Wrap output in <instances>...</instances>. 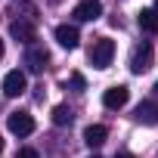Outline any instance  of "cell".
I'll list each match as a JSON object with an SVG mask.
<instances>
[{"instance_id":"6da1fadb","label":"cell","mask_w":158,"mask_h":158,"mask_svg":"<svg viewBox=\"0 0 158 158\" xmlns=\"http://www.w3.org/2000/svg\"><path fill=\"white\" fill-rule=\"evenodd\" d=\"M112 56H115V40L96 37L93 47H90V62H93V68H109V65H112Z\"/></svg>"},{"instance_id":"7a4b0ae2","label":"cell","mask_w":158,"mask_h":158,"mask_svg":"<svg viewBox=\"0 0 158 158\" xmlns=\"http://www.w3.org/2000/svg\"><path fill=\"white\" fill-rule=\"evenodd\" d=\"M25 90H28V77H25V71L13 68V71L3 74V96H22Z\"/></svg>"},{"instance_id":"3957f363","label":"cell","mask_w":158,"mask_h":158,"mask_svg":"<svg viewBox=\"0 0 158 158\" xmlns=\"http://www.w3.org/2000/svg\"><path fill=\"white\" fill-rule=\"evenodd\" d=\"M152 68V47L149 44H139L136 50H133V56H130V71L133 74H143V71H149Z\"/></svg>"},{"instance_id":"277c9868","label":"cell","mask_w":158,"mask_h":158,"mask_svg":"<svg viewBox=\"0 0 158 158\" xmlns=\"http://www.w3.org/2000/svg\"><path fill=\"white\" fill-rule=\"evenodd\" d=\"M127 99H130V90H127L124 84L109 87V90L102 93V106H106V109H112V112H115V109H124V106H127Z\"/></svg>"},{"instance_id":"5b68a950","label":"cell","mask_w":158,"mask_h":158,"mask_svg":"<svg viewBox=\"0 0 158 158\" xmlns=\"http://www.w3.org/2000/svg\"><path fill=\"white\" fill-rule=\"evenodd\" d=\"M10 130L16 133V136H28V133H34V118L28 115V112H10Z\"/></svg>"},{"instance_id":"8992f818","label":"cell","mask_w":158,"mask_h":158,"mask_svg":"<svg viewBox=\"0 0 158 158\" xmlns=\"http://www.w3.org/2000/svg\"><path fill=\"white\" fill-rule=\"evenodd\" d=\"M71 16H74L77 22H96V19L102 16V3H99V0H84V3L74 6Z\"/></svg>"},{"instance_id":"52a82bcc","label":"cell","mask_w":158,"mask_h":158,"mask_svg":"<svg viewBox=\"0 0 158 158\" xmlns=\"http://www.w3.org/2000/svg\"><path fill=\"white\" fill-rule=\"evenodd\" d=\"M47 62H50V53L44 50V47H28V53H25V65H28V71H44L47 68Z\"/></svg>"},{"instance_id":"ba28073f","label":"cell","mask_w":158,"mask_h":158,"mask_svg":"<svg viewBox=\"0 0 158 158\" xmlns=\"http://www.w3.org/2000/svg\"><path fill=\"white\" fill-rule=\"evenodd\" d=\"M56 40H59V47L74 50L77 44H81V34H77L74 25H56Z\"/></svg>"},{"instance_id":"9c48e42d","label":"cell","mask_w":158,"mask_h":158,"mask_svg":"<svg viewBox=\"0 0 158 158\" xmlns=\"http://www.w3.org/2000/svg\"><path fill=\"white\" fill-rule=\"evenodd\" d=\"M10 34H13L19 44H34V40H37V31H34L31 22H13V25H10Z\"/></svg>"},{"instance_id":"30bf717a","label":"cell","mask_w":158,"mask_h":158,"mask_svg":"<svg viewBox=\"0 0 158 158\" xmlns=\"http://www.w3.org/2000/svg\"><path fill=\"white\" fill-rule=\"evenodd\" d=\"M133 118L139 121V124H158V102H139L136 106V112H133Z\"/></svg>"},{"instance_id":"8fae6325","label":"cell","mask_w":158,"mask_h":158,"mask_svg":"<svg viewBox=\"0 0 158 158\" xmlns=\"http://www.w3.org/2000/svg\"><path fill=\"white\" fill-rule=\"evenodd\" d=\"M106 136H109V130H106L102 124H90V127L84 130V143H87L90 149H99V146L106 143Z\"/></svg>"},{"instance_id":"7c38bea8","label":"cell","mask_w":158,"mask_h":158,"mask_svg":"<svg viewBox=\"0 0 158 158\" xmlns=\"http://www.w3.org/2000/svg\"><path fill=\"white\" fill-rule=\"evenodd\" d=\"M136 22H139V28H143V31L158 34V13H155V10H139Z\"/></svg>"},{"instance_id":"4fadbf2b","label":"cell","mask_w":158,"mask_h":158,"mask_svg":"<svg viewBox=\"0 0 158 158\" xmlns=\"http://www.w3.org/2000/svg\"><path fill=\"white\" fill-rule=\"evenodd\" d=\"M71 109H65V106H56L53 109V124H59V127H65V124H71Z\"/></svg>"},{"instance_id":"5bb4252c","label":"cell","mask_w":158,"mask_h":158,"mask_svg":"<svg viewBox=\"0 0 158 158\" xmlns=\"http://www.w3.org/2000/svg\"><path fill=\"white\" fill-rule=\"evenodd\" d=\"M16 158H40V155H37L34 149H19V155H16Z\"/></svg>"},{"instance_id":"9a60e30c","label":"cell","mask_w":158,"mask_h":158,"mask_svg":"<svg viewBox=\"0 0 158 158\" xmlns=\"http://www.w3.org/2000/svg\"><path fill=\"white\" fill-rule=\"evenodd\" d=\"M71 87H74V90H84V77H81V74H71Z\"/></svg>"},{"instance_id":"2e32d148","label":"cell","mask_w":158,"mask_h":158,"mask_svg":"<svg viewBox=\"0 0 158 158\" xmlns=\"http://www.w3.org/2000/svg\"><path fill=\"white\" fill-rule=\"evenodd\" d=\"M115 158H133V155H130V152H118Z\"/></svg>"},{"instance_id":"e0dca14e","label":"cell","mask_w":158,"mask_h":158,"mask_svg":"<svg viewBox=\"0 0 158 158\" xmlns=\"http://www.w3.org/2000/svg\"><path fill=\"white\" fill-rule=\"evenodd\" d=\"M0 59H3V40H0Z\"/></svg>"},{"instance_id":"ac0fdd59","label":"cell","mask_w":158,"mask_h":158,"mask_svg":"<svg viewBox=\"0 0 158 158\" xmlns=\"http://www.w3.org/2000/svg\"><path fill=\"white\" fill-rule=\"evenodd\" d=\"M0 152H3V136H0Z\"/></svg>"},{"instance_id":"d6986e66","label":"cell","mask_w":158,"mask_h":158,"mask_svg":"<svg viewBox=\"0 0 158 158\" xmlns=\"http://www.w3.org/2000/svg\"><path fill=\"white\" fill-rule=\"evenodd\" d=\"M155 13H158V0H155Z\"/></svg>"},{"instance_id":"ffe728a7","label":"cell","mask_w":158,"mask_h":158,"mask_svg":"<svg viewBox=\"0 0 158 158\" xmlns=\"http://www.w3.org/2000/svg\"><path fill=\"white\" fill-rule=\"evenodd\" d=\"M50 3H59V0H50Z\"/></svg>"},{"instance_id":"44dd1931","label":"cell","mask_w":158,"mask_h":158,"mask_svg":"<svg viewBox=\"0 0 158 158\" xmlns=\"http://www.w3.org/2000/svg\"><path fill=\"white\" fill-rule=\"evenodd\" d=\"M90 158H99V155H90Z\"/></svg>"},{"instance_id":"7402d4cb","label":"cell","mask_w":158,"mask_h":158,"mask_svg":"<svg viewBox=\"0 0 158 158\" xmlns=\"http://www.w3.org/2000/svg\"><path fill=\"white\" fill-rule=\"evenodd\" d=\"M155 90H158V84H155Z\"/></svg>"}]
</instances>
